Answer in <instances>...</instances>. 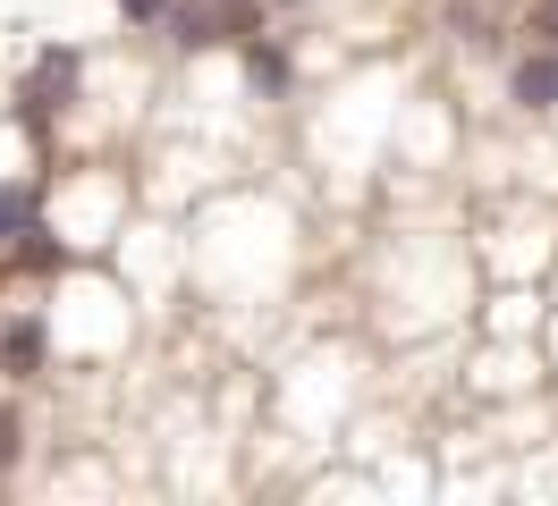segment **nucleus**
<instances>
[{"label":"nucleus","instance_id":"nucleus-1","mask_svg":"<svg viewBox=\"0 0 558 506\" xmlns=\"http://www.w3.org/2000/svg\"><path fill=\"white\" fill-rule=\"evenodd\" d=\"M69 94H76V51H43L35 76L17 85V127L35 135V144H51V119L69 110Z\"/></svg>","mask_w":558,"mask_h":506},{"label":"nucleus","instance_id":"nucleus-2","mask_svg":"<svg viewBox=\"0 0 558 506\" xmlns=\"http://www.w3.org/2000/svg\"><path fill=\"white\" fill-rule=\"evenodd\" d=\"M508 94H517L524 110H558V42L524 51V60H517V76H508Z\"/></svg>","mask_w":558,"mask_h":506},{"label":"nucleus","instance_id":"nucleus-3","mask_svg":"<svg viewBox=\"0 0 558 506\" xmlns=\"http://www.w3.org/2000/svg\"><path fill=\"white\" fill-rule=\"evenodd\" d=\"M35 211H43V186H0V245L35 236Z\"/></svg>","mask_w":558,"mask_h":506},{"label":"nucleus","instance_id":"nucleus-4","mask_svg":"<svg viewBox=\"0 0 558 506\" xmlns=\"http://www.w3.org/2000/svg\"><path fill=\"white\" fill-rule=\"evenodd\" d=\"M245 76H254L263 94H288V60H279V51L263 42V34H245Z\"/></svg>","mask_w":558,"mask_h":506},{"label":"nucleus","instance_id":"nucleus-5","mask_svg":"<svg viewBox=\"0 0 558 506\" xmlns=\"http://www.w3.org/2000/svg\"><path fill=\"white\" fill-rule=\"evenodd\" d=\"M0 363H9L17 380H26V371L43 363V321H17V330H9V346H0Z\"/></svg>","mask_w":558,"mask_h":506},{"label":"nucleus","instance_id":"nucleus-6","mask_svg":"<svg viewBox=\"0 0 558 506\" xmlns=\"http://www.w3.org/2000/svg\"><path fill=\"white\" fill-rule=\"evenodd\" d=\"M119 9H128V17H136V26H161V17H170L178 0H119Z\"/></svg>","mask_w":558,"mask_h":506},{"label":"nucleus","instance_id":"nucleus-7","mask_svg":"<svg viewBox=\"0 0 558 506\" xmlns=\"http://www.w3.org/2000/svg\"><path fill=\"white\" fill-rule=\"evenodd\" d=\"M533 34H542V42H558V0H542V9H533Z\"/></svg>","mask_w":558,"mask_h":506},{"label":"nucleus","instance_id":"nucleus-8","mask_svg":"<svg viewBox=\"0 0 558 506\" xmlns=\"http://www.w3.org/2000/svg\"><path fill=\"white\" fill-rule=\"evenodd\" d=\"M17 465V422H9V414H0V472Z\"/></svg>","mask_w":558,"mask_h":506}]
</instances>
